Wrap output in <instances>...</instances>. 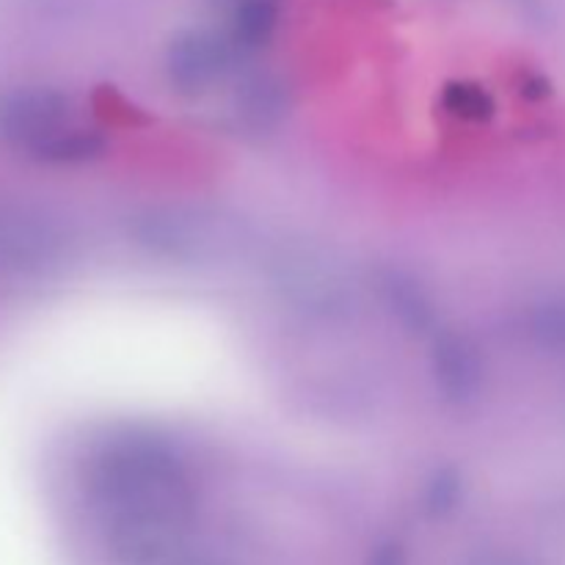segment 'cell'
<instances>
[{
	"label": "cell",
	"instance_id": "obj_1",
	"mask_svg": "<svg viewBox=\"0 0 565 565\" xmlns=\"http://www.w3.org/2000/svg\"><path fill=\"white\" fill-rule=\"evenodd\" d=\"M64 94L53 88H14L0 94V141L28 147L33 152L66 132Z\"/></svg>",
	"mask_w": 565,
	"mask_h": 565
},
{
	"label": "cell",
	"instance_id": "obj_2",
	"mask_svg": "<svg viewBox=\"0 0 565 565\" xmlns=\"http://www.w3.org/2000/svg\"><path fill=\"white\" fill-rule=\"evenodd\" d=\"M230 64V47L210 31H188L169 50V72L182 88L213 83Z\"/></svg>",
	"mask_w": 565,
	"mask_h": 565
},
{
	"label": "cell",
	"instance_id": "obj_3",
	"mask_svg": "<svg viewBox=\"0 0 565 565\" xmlns=\"http://www.w3.org/2000/svg\"><path fill=\"white\" fill-rule=\"evenodd\" d=\"M53 248V237L42 224L20 215H0V268L25 270L42 263Z\"/></svg>",
	"mask_w": 565,
	"mask_h": 565
},
{
	"label": "cell",
	"instance_id": "obj_4",
	"mask_svg": "<svg viewBox=\"0 0 565 565\" xmlns=\"http://www.w3.org/2000/svg\"><path fill=\"white\" fill-rule=\"evenodd\" d=\"M276 25V0H235V36L259 44Z\"/></svg>",
	"mask_w": 565,
	"mask_h": 565
},
{
	"label": "cell",
	"instance_id": "obj_5",
	"mask_svg": "<svg viewBox=\"0 0 565 565\" xmlns=\"http://www.w3.org/2000/svg\"><path fill=\"white\" fill-rule=\"evenodd\" d=\"M441 381L450 392H469L478 381V364H475V353L461 342H450L441 345Z\"/></svg>",
	"mask_w": 565,
	"mask_h": 565
},
{
	"label": "cell",
	"instance_id": "obj_6",
	"mask_svg": "<svg viewBox=\"0 0 565 565\" xmlns=\"http://www.w3.org/2000/svg\"><path fill=\"white\" fill-rule=\"evenodd\" d=\"M539 331L546 342H555V345H565V303H552L541 312Z\"/></svg>",
	"mask_w": 565,
	"mask_h": 565
},
{
	"label": "cell",
	"instance_id": "obj_7",
	"mask_svg": "<svg viewBox=\"0 0 565 565\" xmlns=\"http://www.w3.org/2000/svg\"><path fill=\"white\" fill-rule=\"evenodd\" d=\"M469 565H527L522 557L511 555V552H486V555H478Z\"/></svg>",
	"mask_w": 565,
	"mask_h": 565
},
{
	"label": "cell",
	"instance_id": "obj_8",
	"mask_svg": "<svg viewBox=\"0 0 565 565\" xmlns=\"http://www.w3.org/2000/svg\"><path fill=\"white\" fill-rule=\"evenodd\" d=\"M370 565H406V557H403V552L397 546H384Z\"/></svg>",
	"mask_w": 565,
	"mask_h": 565
}]
</instances>
